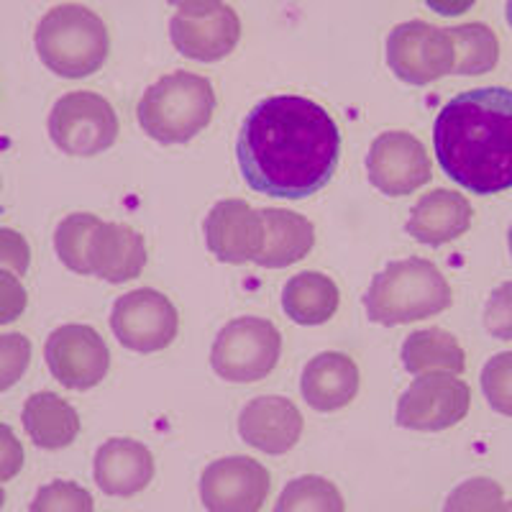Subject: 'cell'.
Listing matches in <instances>:
<instances>
[{"instance_id": "cell-1", "label": "cell", "mask_w": 512, "mask_h": 512, "mask_svg": "<svg viewBox=\"0 0 512 512\" xmlns=\"http://www.w3.org/2000/svg\"><path fill=\"white\" fill-rule=\"evenodd\" d=\"M236 154L251 190L303 200L331 182L341 157V134L323 105L303 95H274L251 108Z\"/></svg>"}, {"instance_id": "cell-2", "label": "cell", "mask_w": 512, "mask_h": 512, "mask_svg": "<svg viewBox=\"0 0 512 512\" xmlns=\"http://www.w3.org/2000/svg\"><path fill=\"white\" fill-rule=\"evenodd\" d=\"M441 169L477 195L512 187V93L482 88L448 100L433 123Z\"/></svg>"}, {"instance_id": "cell-3", "label": "cell", "mask_w": 512, "mask_h": 512, "mask_svg": "<svg viewBox=\"0 0 512 512\" xmlns=\"http://www.w3.org/2000/svg\"><path fill=\"white\" fill-rule=\"evenodd\" d=\"M448 305L451 287L441 269L428 259H402L387 264L364 295L369 320L387 328L433 318Z\"/></svg>"}, {"instance_id": "cell-4", "label": "cell", "mask_w": 512, "mask_h": 512, "mask_svg": "<svg viewBox=\"0 0 512 512\" xmlns=\"http://www.w3.org/2000/svg\"><path fill=\"white\" fill-rule=\"evenodd\" d=\"M216 111V93L205 77L172 72L154 82L139 103L141 128L159 144H187L203 131Z\"/></svg>"}, {"instance_id": "cell-5", "label": "cell", "mask_w": 512, "mask_h": 512, "mask_svg": "<svg viewBox=\"0 0 512 512\" xmlns=\"http://www.w3.org/2000/svg\"><path fill=\"white\" fill-rule=\"evenodd\" d=\"M34 41L41 62L67 80L93 75L108 57L105 24L98 13L77 3L52 8L36 26Z\"/></svg>"}, {"instance_id": "cell-6", "label": "cell", "mask_w": 512, "mask_h": 512, "mask_svg": "<svg viewBox=\"0 0 512 512\" xmlns=\"http://www.w3.org/2000/svg\"><path fill=\"white\" fill-rule=\"evenodd\" d=\"M282 354V338L274 323L264 318L231 320L210 349V364L226 382H259L269 377Z\"/></svg>"}, {"instance_id": "cell-7", "label": "cell", "mask_w": 512, "mask_h": 512, "mask_svg": "<svg viewBox=\"0 0 512 512\" xmlns=\"http://www.w3.org/2000/svg\"><path fill=\"white\" fill-rule=\"evenodd\" d=\"M49 136L59 152L72 157H95L118 139V116L113 105L98 93H67L49 113Z\"/></svg>"}, {"instance_id": "cell-8", "label": "cell", "mask_w": 512, "mask_h": 512, "mask_svg": "<svg viewBox=\"0 0 512 512\" xmlns=\"http://www.w3.org/2000/svg\"><path fill=\"white\" fill-rule=\"evenodd\" d=\"M472 390L456 374H420L397 402V425L408 431H446L466 418Z\"/></svg>"}, {"instance_id": "cell-9", "label": "cell", "mask_w": 512, "mask_h": 512, "mask_svg": "<svg viewBox=\"0 0 512 512\" xmlns=\"http://www.w3.org/2000/svg\"><path fill=\"white\" fill-rule=\"evenodd\" d=\"M387 64L408 85H431L454 72V41L446 29L405 21L387 39Z\"/></svg>"}, {"instance_id": "cell-10", "label": "cell", "mask_w": 512, "mask_h": 512, "mask_svg": "<svg viewBox=\"0 0 512 512\" xmlns=\"http://www.w3.org/2000/svg\"><path fill=\"white\" fill-rule=\"evenodd\" d=\"M111 328L121 346L139 354H152L175 341L180 318L169 297L141 287L118 297L111 313Z\"/></svg>"}, {"instance_id": "cell-11", "label": "cell", "mask_w": 512, "mask_h": 512, "mask_svg": "<svg viewBox=\"0 0 512 512\" xmlns=\"http://www.w3.org/2000/svg\"><path fill=\"white\" fill-rule=\"evenodd\" d=\"M44 359L52 377L67 390H90L111 369V351L100 333L80 323L52 331L44 344Z\"/></svg>"}, {"instance_id": "cell-12", "label": "cell", "mask_w": 512, "mask_h": 512, "mask_svg": "<svg viewBox=\"0 0 512 512\" xmlns=\"http://www.w3.org/2000/svg\"><path fill=\"white\" fill-rule=\"evenodd\" d=\"M269 472L251 456H226L200 477V500L208 512H259L269 497Z\"/></svg>"}, {"instance_id": "cell-13", "label": "cell", "mask_w": 512, "mask_h": 512, "mask_svg": "<svg viewBox=\"0 0 512 512\" xmlns=\"http://www.w3.org/2000/svg\"><path fill=\"white\" fill-rule=\"evenodd\" d=\"M369 182L382 195L402 198L431 182V159L423 144L405 131H387L372 141L367 154Z\"/></svg>"}, {"instance_id": "cell-14", "label": "cell", "mask_w": 512, "mask_h": 512, "mask_svg": "<svg viewBox=\"0 0 512 512\" xmlns=\"http://www.w3.org/2000/svg\"><path fill=\"white\" fill-rule=\"evenodd\" d=\"M264 239L262 210H254L246 200H221L205 218V244L223 264L254 262L262 254Z\"/></svg>"}, {"instance_id": "cell-15", "label": "cell", "mask_w": 512, "mask_h": 512, "mask_svg": "<svg viewBox=\"0 0 512 512\" xmlns=\"http://www.w3.org/2000/svg\"><path fill=\"white\" fill-rule=\"evenodd\" d=\"M239 433L256 451L280 456L303 436V415L287 397H256L241 410Z\"/></svg>"}, {"instance_id": "cell-16", "label": "cell", "mask_w": 512, "mask_h": 512, "mask_svg": "<svg viewBox=\"0 0 512 512\" xmlns=\"http://www.w3.org/2000/svg\"><path fill=\"white\" fill-rule=\"evenodd\" d=\"M85 259L90 274L111 285L136 280L146 267L144 236L121 223L100 221L90 233Z\"/></svg>"}, {"instance_id": "cell-17", "label": "cell", "mask_w": 512, "mask_h": 512, "mask_svg": "<svg viewBox=\"0 0 512 512\" xmlns=\"http://www.w3.org/2000/svg\"><path fill=\"white\" fill-rule=\"evenodd\" d=\"M169 39L182 57L195 62H218L239 44L241 21L228 6L200 18L175 16L169 21Z\"/></svg>"}, {"instance_id": "cell-18", "label": "cell", "mask_w": 512, "mask_h": 512, "mask_svg": "<svg viewBox=\"0 0 512 512\" xmlns=\"http://www.w3.org/2000/svg\"><path fill=\"white\" fill-rule=\"evenodd\" d=\"M95 484L111 497H131L154 479L152 451L131 438H113L98 448L93 461Z\"/></svg>"}, {"instance_id": "cell-19", "label": "cell", "mask_w": 512, "mask_h": 512, "mask_svg": "<svg viewBox=\"0 0 512 512\" xmlns=\"http://www.w3.org/2000/svg\"><path fill=\"white\" fill-rule=\"evenodd\" d=\"M472 203L454 190H433L410 210L405 231L425 246H441L459 239L472 226Z\"/></svg>"}, {"instance_id": "cell-20", "label": "cell", "mask_w": 512, "mask_h": 512, "mask_svg": "<svg viewBox=\"0 0 512 512\" xmlns=\"http://www.w3.org/2000/svg\"><path fill=\"white\" fill-rule=\"evenodd\" d=\"M303 397L313 410L333 413L346 408L359 392V369L354 359L338 351H326L308 361L303 372Z\"/></svg>"}, {"instance_id": "cell-21", "label": "cell", "mask_w": 512, "mask_h": 512, "mask_svg": "<svg viewBox=\"0 0 512 512\" xmlns=\"http://www.w3.org/2000/svg\"><path fill=\"white\" fill-rule=\"evenodd\" d=\"M262 218L267 239L262 254L254 259L259 267L285 269L310 254L315 244V228L308 218L282 208H264Z\"/></svg>"}, {"instance_id": "cell-22", "label": "cell", "mask_w": 512, "mask_h": 512, "mask_svg": "<svg viewBox=\"0 0 512 512\" xmlns=\"http://www.w3.org/2000/svg\"><path fill=\"white\" fill-rule=\"evenodd\" d=\"M21 423L34 446L57 451L67 448L80 433V415L70 402L54 392H36L26 400Z\"/></svg>"}, {"instance_id": "cell-23", "label": "cell", "mask_w": 512, "mask_h": 512, "mask_svg": "<svg viewBox=\"0 0 512 512\" xmlns=\"http://www.w3.org/2000/svg\"><path fill=\"white\" fill-rule=\"evenodd\" d=\"M341 295L331 277L320 272L295 274L282 290V308L300 326H323L336 315Z\"/></svg>"}, {"instance_id": "cell-24", "label": "cell", "mask_w": 512, "mask_h": 512, "mask_svg": "<svg viewBox=\"0 0 512 512\" xmlns=\"http://www.w3.org/2000/svg\"><path fill=\"white\" fill-rule=\"evenodd\" d=\"M402 364L415 377L431 372L461 374L466 367V356L451 333L441 331V328H425V331H415L405 338Z\"/></svg>"}, {"instance_id": "cell-25", "label": "cell", "mask_w": 512, "mask_h": 512, "mask_svg": "<svg viewBox=\"0 0 512 512\" xmlns=\"http://www.w3.org/2000/svg\"><path fill=\"white\" fill-rule=\"evenodd\" d=\"M446 31L454 41L451 75H484L495 70L500 59V41L487 24H464Z\"/></svg>"}, {"instance_id": "cell-26", "label": "cell", "mask_w": 512, "mask_h": 512, "mask_svg": "<svg viewBox=\"0 0 512 512\" xmlns=\"http://www.w3.org/2000/svg\"><path fill=\"white\" fill-rule=\"evenodd\" d=\"M274 512H344V497L333 482L308 474L287 482Z\"/></svg>"}, {"instance_id": "cell-27", "label": "cell", "mask_w": 512, "mask_h": 512, "mask_svg": "<svg viewBox=\"0 0 512 512\" xmlns=\"http://www.w3.org/2000/svg\"><path fill=\"white\" fill-rule=\"evenodd\" d=\"M98 223L100 218L90 216V213H75V216H67L59 223L57 233H54V249H57V256L62 259L64 267L77 274H90L85 251H88L90 233L95 231Z\"/></svg>"}, {"instance_id": "cell-28", "label": "cell", "mask_w": 512, "mask_h": 512, "mask_svg": "<svg viewBox=\"0 0 512 512\" xmlns=\"http://www.w3.org/2000/svg\"><path fill=\"white\" fill-rule=\"evenodd\" d=\"M443 512H507L502 487L492 479H469L448 495Z\"/></svg>"}, {"instance_id": "cell-29", "label": "cell", "mask_w": 512, "mask_h": 512, "mask_svg": "<svg viewBox=\"0 0 512 512\" xmlns=\"http://www.w3.org/2000/svg\"><path fill=\"white\" fill-rule=\"evenodd\" d=\"M29 512H95L88 489L75 482H52L36 492Z\"/></svg>"}, {"instance_id": "cell-30", "label": "cell", "mask_w": 512, "mask_h": 512, "mask_svg": "<svg viewBox=\"0 0 512 512\" xmlns=\"http://www.w3.org/2000/svg\"><path fill=\"white\" fill-rule=\"evenodd\" d=\"M482 392L489 408L512 418V351L497 354L482 369Z\"/></svg>"}, {"instance_id": "cell-31", "label": "cell", "mask_w": 512, "mask_h": 512, "mask_svg": "<svg viewBox=\"0 0 512 512\" xmlns=\"http://www.w3.org/2000/svg\"><path fill=\"white\" fill-rule=\"evenodd\" d=\"M31 361V344L24 333H3L0 336V392L11 390L24 377Z\"/></svg>"}, {"instance_id": "cell-32", "label": "cell", "mask_w": 512, "mask_h": 512, "mask_svg": "<svg viewBox=\"0 0 512 512\" xmlns=\"http://www.w3.org/2000/svg\"><path fill=\"white\" fill-rule=\"evenodd\" d=\"M484 328L495 338L512 341V282L497 287L484 308Z\"/></svg>"}, {"instance_id": "cell-33", "label": "cell", "mask_w": 512, "mask_h": 512, "mask_svg": "<svg viewBox=\"0 0 512 512\" xmlns=\"http://www.w3.org/2000/svg\"><path fill=\"white\" fill-rule=\"evenodd\" d=\"M29 262L31 249L24 236L11 228H0V267L21 277L29 272Z\"/></svg>"}, {"instance_id": "cell-34", "label": "cell", "mask_w": 512, "mask_h": 512, "mask_svg": "<svg viewBox=\"0 0 512 512\" xmlns=\"http://www.w3.org/2000/svg\"><path fill=\"white\" fill-rule=\"evenodd\" d=\"M26 310V290L18 274L0 269V326L13 323Z\"/></svg>"}, {"instance_id": "cell-35", "label": "cell", "mask_w": 512, "mask_h": 512, "mask_svg": "<svg viewBox=\"0 0 512 512\" xmlns=\"http://www.w3.org/2000/svg\"><path fill=\"white\" fill-rule=\"evenodd\" d=\"M24 466V446L6 423H0V484L11 482Z\"/></svg>"}, {"instance_id": "cell-36", "label": "cell", "mask_w": 512, "mask_h": 512, "mask_svg": "<svg viewBox=\"0 0 512 512\" xmlns=\"http://www.w3.org/2000/svg\"><path fill=\"white\" fill-rule=\"evenodd\" d=\"M169 6L177 8V16L200 18L216 13L223 6V0H167Z\"/></svg>"}, {"instance_id": "cell-37", "label": "cell", "mask_w": 512, "mask_h": 512, "mask_svg": "<svg viewBox=\"0 0 512 512\" xmlns=\"http://www.w3.org/2000/svg\"><path fill=\"white\" fill-rule=\"evenodd\" d=\"M425 3H428L431 11L441 13V16H459V13L469 11L477 0H425Z\"/></svg>"}, {"instance_id": "cell-38", "label": "cell", "mask_w": 512, "mask_h": 512, "mask_svg": "<svg viewBox=\"0 0 512 512\" xmlns=\"http://www.w3.org/2000/svg\"><path fill=\"white\" fill-rule=\"evenodd\" d=\"M507 21H510V29H512V0H507Z\"/></svg>"}, {"instance_id": "cell-39", "label": "cell", "mask_w": 512, "mask_h": 512, "mask_svg": "<svg viewBox=\"0 0 512 512\" xmlns=\"http://www.w3.org/2000/svg\"><path fill=\"white\" fill-rule=\"evenodd\" d=\"M3 502H6V492H3V487H0V507H3Z\"/></svg>"}, {"instance_id": "cell-40", "label": "cell", "mask_w": 512, "mask_h": 512, "mask_svg": "<svg viewBox=\"0 0 512 512\" xmlns=\"http://www.w3.org/2000/svg\"><path fill=\"white\" fill-rule=\"evenodd\" d=\"M507 241H510V254H512V226H510V233H507Z\"/></svg>"}, {"instance_id": "cell-41", "label": "cell", "mask_w": 512, "mask_h": 512, "mask_svg": "<svg viewBox=\"0 0 512 512\" xmlns=\"http://www.w3.org/2000/svg\"><path fill=\"white\" fill-rule=\"evenodd\" d=\"M507 512H512V502H507Z\"/></svg>"}]
</instances>
